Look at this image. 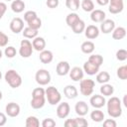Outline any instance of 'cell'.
Listing matches in <instances>:
<instances>
[{
    "mask_svg": "<svg viewBox=\"0 0 127 127\" xmlns=\"http://www.w3.org/2000/svg\"><path fill=\"white\" fill-rule=\"evenodd\" d=\"M80 6L85 12H91L92 10H94V3L92 2V0H82Z\"/></svg>",
    "mask_w": 127,
    "mask_h": 127,
    "instance_id": "34",
    "label": "cell"
},
{
    "mask_svg": "<svg viewBox=\"0 0 127 127\" xmlns=\"http://www.w3.org/2000/svg\"><path fill=\"white\" fill-rule=\"evenodd\" d=\"M94 86H95V82L92 79H81L79 82V91L82 95L84 96H89L93 93L94 90Z\"/></svg>",
    "mask_w": 127,
    "mask_h": 127,
    "instance_id": "5",
    "label": "cell"
},
{
    "mask_svg": "<svg viewBox=\"0 0 127 127\" xmlns=\"http://www.w3.org/2000/svg\"><path fill=\"white\" fill-rule=\"evenodd\" d=\"M45 94H46V98L48 100V103L51 105L59 104L62 100V94L55 86H49L45 90Z\"/></svg>",
    "mask_w": 127,
    "mask_h": 127,
    "instance_id": "4",
    "label": "cell"
},
{
    "mask_svg": "<svg viewBox=\"0 0 127 127\" xmlns=\"http://www.w3.org/2000/svg\"><path fill=\"white\" fill-rule=\"evenodd\" d=\"M88 62L91 63L92 64L97 65V66L100 67V65H101L102 63H103V58H102V56H100V55H91V56L88 58Z\"/></svg>",
    "mask_w": 127,
    "mask_h": 127,
    "instance_id": "32",
    "label": "cell"
},
{
    "mask_svg": "<svg viewBox=\"0 0 127 127\" xmlns=\"http://www.w3.org/2000/svg\"><path fill=\"white\" fill-rule=\"evenodd\" d=\"M100 93L103 96H111L114 93V87L112 84L109 83H103L100 86Z\"/></svg>",
    "mask_w": 127,
    "mask_h": 127,
    "instance_id": "27",
    "label": "cell"
},
{
    "mask_svg": "<svg viewBox=\"0 0 127 127\" xmlns=\"http://www.w3.org/2000/svg\"><path fill=\"white\" fill-rule=\"evenodd\" d=\"M36 82L40 85H48L51 81V74L45 68H40L35 74Z\"/></svg>",
    "mask_w": 127,
    "mask_h": 127,
    "instance_id": "6",
    "label": "cell"
},
{
    "mask_svg": "<svg viewBox=\"0 0 127 127\" xmlns=\"http://www.w3.org/2000/svg\"><path fill=\"white\" fill-rule=\"evenodd\" d=\"M74 110H75V113L78 115V116H84L87 114L88 110H89V107L87 105V103L85 101H77L74 105Z\"/></svg>",
    "mask_w": 127,
    "mask_h": 127,
    "instance_id": "17",
    "label": "cell"
},
{
    "mask_svg": "<svg viewBox=\"0 0 127 127\" xmlns=\"http://www.w3.org/2000/svg\"><path fill=\"white\" fill-rule=\"evenodd\" d=\"M32 46H33V49L38 51V52H42L43 50H45L46 48V41L43 37H36L33 39L32 41Z\"/></svg>",
    "mask_w": 127,
    "mask_h": 127,
    "instance_id": "20",
    "label": "cell"
},
{
    "mask_svg": "<svg viewBox=\"0 0 127 127\" xmlns=\"http://www.w3.org/2000/svg\"><path fill=\"white\" fill-rule=\"evenodd\" d=\"M69 73V77L73 80V81H79L83 78L84 75V71L81 67L79 66H73L71 69H69L68 71Z\"/></svg>",
    "mask_w": 127,
    "mask_h": 127,
    "instance_id": "15",
    "label": "cell"
},
{
    "mask_svg": "<svg viewBox=\"0 0 127 127\" xmlns=\"http://www.w3.org/2000/svg\"><path fill=\"white\" fill-rule=\"evenodd\" d=\"M79 19H80V18H79V16H78L76 13L71 12V13L67 14V16H66V18H65V23H66V25H67L68 27L71 28Z\"/></svg>",
    "mask_w": 127,
    "mask_h": 127,
    "instance_id": "29",
    "label": "cell"
},
{
    "mask_svg": "<svg viewBox=\"0 0 127 127\" xmlns=\"http://www.w3.org/2000/svg\"><path fill=\"white\" fill-rule=\"evenodd\" d=\"M126 97H127V95L125 94V95H124V97H123V104H124L125 106H127V102H126Z\"/></svg>",
    "mask_w": 127,
    "mask_h": 127,
    "instance_id": "50",
    "label": "cell"
},
{
    "mask_svg": "<svg viewBox=\"0 0 127 127\" xmlns=\"http://www.w3.org/2000/svg\"><path fill=\"white\" fill-rule=\"evenodd\" d=\"M89 103L92 107L94 108H101L105 105L106 103V100H105V97L101 94H95V95H92L89 99Z\"/></svg>",
    "mask_w": 127,
    "mask_h": 127,
    "instance_id": "12",
    "label": "cell"
},
{
    "mask_svg": "<svg viewBox=\"0 0 127 127\" xmlns=\"http://www.w3.org/2000/svg\"><path fill=\"white\" fill-rule=\"evenodd\" d=\"M1 78H2V72H1V70H0V80H1Z\"/></svg>",
    "mask_w": 127,
    "mask_h": 127,
    "instance_id": "53",
    "label": "cell"
},
{
    "mask_svg": "<svg viewBox=\"0 0 127 127\" xmlns=\"http://www.w3.org/2000/svg\"><path fill=\"white\" fill-rule=\"evenodd\" d=\"M106 106H107V113L110 117L112 118H118L122 115V106H121V101L118 97L112 96L106 101Z\"/></svg>",
    "mask_w": 127,
    "mask_h": 127,
    "instance_id": "1",
    "label": "cell"
},
{
    "mask_svg": "<svg viewBox=\"0 0 127 127\" xmlns=\"http://www.w3.org/2000/svg\"><path fill=\"white\" fill-rule=\"evenodd\" d=\"M7 122V116L3 112H0V126H4Z\"/></svg>",
    "mask_w": 127,
    "mask_h": 127,
    "instance_id": "48",
    "label": "cell"
},
{
    "mask_svg": "<svg viewBox=\"0 0 127 127\" xmlns=\"http://www.w3.org/2000/svg\"><path fill=\"white\" fill-rule=\"evenodd\" d=\"M117 76L122 79V80H125L127 78V65H121L117 68Z\"/></svg>",
    "mask_w": 127,
    "mask_h": 127,
    "instance_id": "37",
    "label": "cell"
},
{
    "mask_svg": "<svg viewBox=\"0 0 127 127\" xmlns=\"http://www.w3.org/2000/svg\"><path fill=\"white\" fill-rule=\"evenodd\" d=\"M6 11H7V5L4 2H0V20L2 19Z\"/></svg>",
    "mask_w": 127,
    "mask_h": 127,
    "instance_id": "46",
    "label": "cell"
},
{
    "mask_svg": "<svg viewBox=\"0 0 127 127\" xmlns=\"http://www.w3.org/2000/svg\"><path fill=\"white\" fill-rule=\"evenodd\" d=\"M71 29H72V32L74 34H81L82 32H84V29H85V23H84V21H82L81 19H79L71 27Z\"/></svg>",
    "mask_w": 127,
    "mask_h": 127,
    "instance_id": "31",
    "label": "cell"
},
{
    "mask_svg": "<svg viewBox=\"0 0 127 127\" xmlns=\"http://www.w3.org/2000/svg\"><path fill=\"white\" fill-rule=\"evenodd\" d=\"M56 125H57V123L53 118H45L42 121V126L43 127H55Z\"/></svg>",
    "mask_w": 127,
    "mask_h": 127,
    "instance_id": "42",
    "label": "cell"
},
{
    "mask_svg": "<svg viewBox=\"0 0 127 127\" xmlns=\"http://www.w3.org/2000/svg\"><path fill=\"white\" fill-rule=\"evenodd\" d=\"M33 46L32 43L29 40H22L20 43V49H19V54L22 58H29L33 54Z\"/></svg>",
    "mask_w": 127,
    "mask_h": 127,
    "instance_id": "7",
    "label": "cell"
},
{
    "mask_svg": "<svg viewBox=\"0 0 127 127\" xmlns=\"http://www.w3.org/2000/svg\"><path fill=\"white\" fill-rule=\"evenodd\" d=\"M40 121L36 116H28L26 119V127H39Z\"/></svg>",
    "mask_w": 127,
    "mask_h": 127,
    "instance_id": "33",
    "label": "cell"
},
{
    "mask_svg": "<svg viewBox=\"0 0 127 127\" xmlns=\"http://www.w3.org/2000/svg\"><path fill=\"white\" fill-rule=\"evenodd\" d=\"M74 123H75V127H85L88 125V122L86 121V119L83 118V116L74 118Z\"/></svg>",
    "mask_w": 127,
    "mask_h": 127,
    "instance_id": "40",
    "label": "cell"
},
{
    "mask_svg": "<svg viewBox=\"0 0 127 127\" xmlns=\"http://www.w3.org/2000/svg\"><path fill=\"white\" fill-rule=\"evenodd\" d=\"M70 69V66H69V64L65 61H61L58 64H57V67H56V72L58 75L60 76H64V75H66L68 73Z\"/></svg>",
    "mask_w": 127,
    "mask_h": 127,
    "instance_id": "16",
    "label": "cell"
},
{
    "mask_svg": "<svg viewBox=\"0 0 127 127\" xmlns=\"http://www.w3.org/2000/svg\"><path fill=\"white\" fill-rule=\"evenodd\" d=\"M38 33H39L38 30L30 28V27H26L22 31V34L26 39H34V38H36L38 36Z\"/></svg>",
    "mask_w": 127,
    "mask_h": 127,
    "instance_id": "28",
    "label": "cell"
},
{
    "mask_svg": "<svg viewBox=\"0 0 127 127\" xmlns=\"http://www.w3.org/2000/svg\"><path fill=\"white\" fill-rule=\"evenodd\" d=\"M105 17H106V14L103 10L95 9L90 12V19L94 23H101L103 20H105Z\"/></svg>",
    "mask_w": 127,
    "mask_h": 127,
    "instance_id": "18",
    "label": "cell"
},
{
    "mask_svg": "<svg viewBox=\"0 0 127 127\" xmlns=\"http://www.w3.org/2000/svg\"><path fill=\"white\" fill-rule=\"evenodd\" d=\"M24 29V21L19 18V17H15L11 20L10 22V30L14 33V34H19L23 31Z\"/></svg>",
    "mask_w": 127,
    "mask_h": 127,
    "instance_id": "9",
    "label": "cell"
},
{
    "mask_svg": "<svg viewBox=\"0 0 127 127\" xmlns=\"http://www.w3.org/2000/svg\"><path fill=\"white\" fill-rule=\"evenodd\" d=\"M11 9L14 13H21L25 9V3L22 0H13L11 3Z\"/></svg>",
    "mask_w": 127,
    "mask_h": 127,
    "instance_id": "26",
    "label": "cell"
},
{
    "mask_svg": "<svg viewBox=\"0 0 127 127\" xmlns=\"http://www.w3.org/2000/svg\"><path fill=\"white\" fill-rule=\"evenodd\" d=\"M46 103V94L43 87H36L32 91L31 106L34 109H41Z\"/></svg>",
    "mask_w": 127,
    "mask_h": 127,
    "instance_id": "2",
    "label": "cell"
},
{
    "mask_svg": "<svg viewBox=\"0 0 127 127\" xmlns=\"http://www.w3.org/2000/svg\"><path fill=\"white\" fill-rule=\"evenodd\" d=\"M103 126L104 127H116L117 123L114 119H106L103 121Z\"/></svg>",
    "mask_w": 127,
    "mask_h": 127,
    "instance_id": "44",
    "label": "cell"
},
{
    "mask_svg": "<svg viewBox=\"0 0 127 127\" xmlns=\"http://www.w3.org/2000/svg\"><path fill=\"white\" fill-rule=\"evenodd\" d=\"M9 42V38L8 36L3 33L2 31H0V48H3V47H6L7 44Z\"/></svg>",
    "mask_w": 127,
    "mask_h": 127,
    "instance_id": "43",
    "label": "cell"
},
{
    "mask_svg": "<svg viewBox=\"0 0 127 127\" xmlns=\"http://www.w3.org/2000/svg\"><path fill=\"white\" fill-rule=\"evenodd\" d=\"M96 2L100 6H106V5H108L109 0H96Z\"/></svg>",
    "mask_w": 127,
    "mask_h": 127,
    "instance_id": "49",
    "label": "cell"
},
{
    "mask_svg": "<svg viewBox=\"0 0 127 127\" xmlns=\"http://www.w3.org/2000/svg\"><path fill=\"white\" fill-rule=\"evenodd\" d=\"M94 49H95V45H94V43L91 42V41H85V42H83V43L81 44V46H80L81 52H82L83 54H86V55L91 54V53L94 51Z\"/></svg>",
    "mask_w": 127,
    "mask_h": 127,
    "instance_id": "25",
    "label": "cell"
},
{
    "mask_svg": "<svg viewBox=\"0 0 127 127\" xmlns=\"http://www.w3.org/2000/svg\"><path fill=\"white\" fill-rule=\"evenodd\" d=\"M70 106L67 102H61L57 107V116L61 119H64L68 116Z\"/></svg>",
    "mask_w": 127,
    "mask_h": 127,
    "instance_id": "10",
    "label": "cell"
},
{
    "mask_svg": "<svg viewBox=\"0 0 127 127\" xmlns=\"http://www.w3.org/2000/svg\"><path fill=\"white\" fill-rule=\"evenodd\" d=\"M64 96H65L66 98H68V99H74V98L77 97L78 91H77V89H76V87H75L74 85L68 84V85H66V86L64 88Z\"/></svg>",
    "mask_w": 127,
    "mask_h": 127,
    "instance_id": "19",
    "label": "cell"
},
{
    "mask_svg": "<svg viewBox=\"0 0 127 127\" xmlns=\"http://www.w3.org/2000/svg\"><path fill=\"white\" fill-rule=\"evenodd\" d=\"M99 33H100L99 28L95 25H88L84 29V35L88 40L96 39L99 36Z\"/></svg>",
    "mask_w": 127,
    "mask_h": 127,
    "instance_id": "11",
    "label": "cell"
},
{
    "mask_svg": "<svg viewBox=\"0 0 127 127\" xmlns=\"http://www.w3.org/2000/svg\"><path fill=\"white\" fill-rule=\"evenodd\" d=\"M27 25H28V27H30V28L39 30V29L42 27V20H41L39 17H36V18H34L33 20L29 21V22L27 23Z\"/></svg>",
    "mask_w": 127,
    "mask_h": 127,
    "instance_id": "36",
    "label": "cell"
},
{
    "mask_svg": "<svg viewBox=\"0 0 127 127\" xmlns=\"http://www.w3.org/2000/svg\"><path fill=\"white\" fill-rule=\"evenodd\" d=\"M2 97H3V95H2V91L0 90V100L2 99Z\"/></svg>",
    "mask_w": 127,
    "mask_h": 127,
    "instance_id": "52",
    "label": "cell"
},
{
    "mask_svg": "<svg viewBox=\"0 0 127 127\" xmlns=\"http://www.w3.org/2000/svg\"><path fill=\"white\" fill-rule=\"evenodd\" d=\"M90 119L94 122H102L104 120V113L100 110V108H95L93 111L90 113Z\"/></svg>",
    "mask_w": 127,
    "mask_h": 127,
    "instance_id": "24",
    "label": "cell"
},
{
    "mask_svg": "<svg viewBox=\"0 0 127 127\" xmlns=\"http://www.w3.org/2000/svg\"><path fill=\"white\" fill-rule=\"evenodd\" d=\"M39 59L40 61L45 64H48L50 63H52L53 59H54V55L51 51L49 50H43L42 52H40V56H39Z\"/></svg>",
    "mask_w": 127,
    "mask_h": 127,
    "instance_id": "21",
    "label": "cell"
},
{
    "mask_svg": "<svg viewBox=\"0 0 127 127\" xmlns=\"http://www.w3.org/2000/svg\"><path fill=\"white\" fill-rule=\"evenodd\" d=\"M79 5H80L79 0H65L66 8L71 11H76L77 9H79Z\"/></svg>",
    "mask_w": 127,
    "mask_h": 127,
    "instance_id": "35",
    "label": "cell"
},
{
    "mask_svg": "<svg viewBox=\"0 0 127 127\" xmlns=\"http://www.w3.org/2000/svg\"><path fill=\"white\" fill-rule=\"evenodd\" d=\"M126 36V29L124 27H115L112 31V38L114 40H122Z\"/></svg>",
    "mask_w": 127,
    "mask_h": 127,
    "instance_id": "23",
    "label": "cell"
},
{
    "mask_svg": "<svg viewBox=\"0 0 127 127\" xmlns=\"http://www.w3.org/2000/svg\"><path fill=\"white\" fill-rule=\"evenodd\" d=\"M4 78H5L6 82L10 85V87H12V88H17V87L21 86V84H22V77L15 69L7 70L4 75Z\"/></svg>",
    "mask_w": 127,
    "mask_h": 127,
    "instance_id": "3",
    "label": "cell"
},
{
    "mask_svg": "<svg viewBox=\"0 0 127 127\" xmlns=\"http://www.w3.org/2000/svg\"><path fill=\"white\" fill-rule=\"evenodd\" d=\"M2 56H3V52L1 51V49H0V59L2 58Z\"/></svg>",
    "mask_w": 127,
    "mask_h": 127,
    "instance_id": "51",
    "label": "cell"
},
{
    "mask_svg": "<svg viewBox=\"0 0 127 127\" xmlns=\"http://www.w3.org/2000/svg\"><path fill=\"white\" fill-rule=\"evenodd\" d=\"M4 54H5V56H6L8 59H13V58L16 56L17 51H16V49H15L13 46H9V47L5 48Z\"/></svg>",
    "mask_w": 127,
    "mask_h": 127,
    "instance_id": "38",
    "label": "cell"
},
{
    "mask_svg": "<svg viewBox=\"0 0 127 127\" xmlns=\"http://www.w3.org/2000/svg\"><path fill=\"white\" fill-rule=\"evenodd\" d=\"M110 80V74L107 71H100L96 73V81L100 84L106 83Z\"/></svg>",
    "mask_w": 127,
    "mask_h": 127,
    "instance_id": "30",
    "label": "cell"
},
{
    "mask_svg": "<svg viewBox=\"0 0 127 127\" xmlns=\"http://www.w3.org/2000/svg\"><path fill=\"white\" fill-rule=\"evenodd\" d=\"M116 59L120 62H124L127 59V51L125 49H120L116 52Z\"/></svg>",
    "mask_w": 127,
    "mask_h": 127,
    "instance_id": "39",
    "label": "cell"
},
{
    "mask_svg": "<svg viewBox=\"0 0 127 127\" xmlns=\"http://www.w3.org/2000/svg\"><path fill=\"white\" fill-rule=\"evenodd\" d=\"M5 111L9 117H17L20 114V106L16 102H9L5 106Z\"/></svg>",
    "mask_w": 127,
    "mask_h": 127,
    "instance_id": "13",
    "label": "cell"
},
{
    "mask_svg": "<svg viewBox=\"0 0 127 127\" xmlns=\"http://www.w3.org/2000/svg\"><path fill=\"white\" fill-rule=\"evenodd\" d=\"M46 4H47V6H48L49 8L54 9V8H57V7L59 6L60 1H59V0H47Z\"/></svg>",
    "mask_w": 127,
    "mask_h": 127,
    "instance_id": "45",
    "label": "cell"
},
{
    "mask_svg": "<svg viewBox=\"0 0 127 127\" xmlns=\"http://www.w3.org/2000/svg\"><path fill=\"white\" fill-rule=\"evenodd\" d=\"M83 71L85 72V73H87L88 75H94V74H96L98 71H99V66H97V65H94V64H92L91 63H89L88 61L87 62H85L84 64H83Z\"/></svg>",
    "mask_w": 127,
    "mask_h": 127,
    "instance_id": "22",
    "label": "cell"
},
{
    "mask_svg": "<svg viewBox=\"0 0 127 127\" xmlns=\"http://www.w3.org/2000/svg\"><path fill=\"white\" fill-rule=\"evenodd\" d=\"M5 1H13V0H5Z\"/></svg>",
    "mask_w": 127,
    "mask_h": 127,
    "instance_id": "54",
    "label": "cell"
},
{
    "mask_svg": "<svg viewBox=\"0 0 127 127\" xmlns=\"http://www.w3.org/2000/svg\"><path fill=\"white\" fill-rule=\"evenodd\" d=\"M115 28V22L111 19H105L101 22L99 31L102 32L103 34H109L111 33Z\"/></svg>",
    "mask_w": 127,
    "mask_h": 127,
    "instance_id": "14",
    "label": "cell"
},
{
    "mask_svg": "<svg viewBox=\"0 0 127 127\" xmlns=\"http://www.w3.org/2000/svg\"><path fill=\"white\" fill-rule=\"evenodd\" d=\"M64 126L65 127H75L74 118H72V119H66L64 121Z\"/></svg>",
    "mask_w": 127,
    "mask_h": 127,
    "instance_id": "47",
    "label": "cell"
},
{
    "mask_svg": "<svg viewBox=\"0 0 127 127\" xmlns=\"http://www.w3.org/2000/svg\"><path fill=\"white\" fill-rule=\"evenodd\" d=\"M36 17H38V15H37V13L35 12V11H27V12H25V14H24V20L28 23L29 21H31V20H33L34 18H36Z\"/></svg>",
    "mask_w": 127,
    "mask_h": 127,
    "instance_id": "41",
    "label": "cell"
},
{
    "mask_svg": "<svg viewBox=\"0 0 127 127\" xmlns=\"http://www.w3.org/2000/svg\"><path fill=\"white\" fill-rule=\"evenodd\" d=\"M124 9V1L123 0H109L108 2V10L111 14H119Z\"/></svg>",
    "mask_w": 127,
    "mask_h": 127,
    "instance_id": "8",
    "label": "cell"
}]
</instances>
